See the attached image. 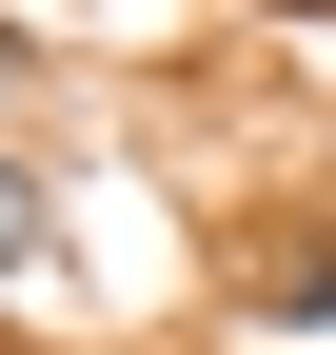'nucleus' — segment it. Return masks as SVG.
Returning a JSON list of instances; mask_svg holds the SVG:
<instances>
[{
    "label": "nucleus",
    "mask_w": 336,
    "mask_h": 355,
    "mask_svg": "<svg viewBox=\"0 0 336 355\" xmlns=\"http://www.w3.org/2000/svg\"><path fill=\"white\" fill-rule=\"evenodd\" d=\"M0 79H20V40H0Z\"/></svg>",
    "instance_id": "nucleus-2"
},
{
    "label": "nucleus",
    "mask_w": 336,
    "mask_h": 355,
    "mask_svg": "<svg viewBox=\"0 0 336 355\" xmlns=\"http://www.w3.org/2000/svg\"><path fill=\"white\" fill-rule=\"evenodd\" d=\"M40 257H60V198H40V178L0 158V277H40Z\"/></svg>",
    "instance_id": "nucleus-1"
}]
</instances>
